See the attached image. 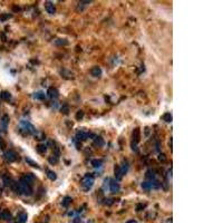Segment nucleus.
<instances>
[{
  "instance_id": "nucleus-35",
  "label": "nucleus",
  "mask_w": 223,
  "mask_h": 223,
  "mask_svg": "<svg viewBox=\"0 0 223 223\" xmlns=\"http://www.w3.org/2000/svg\"><path fill=\"white\" fill-rule=\"evenodd\" d=\"M4 146H5V143L2 141V139L0 137V148H4Z\"/></svg>"
},
{
  "instance_id": "nucleus-28",
  "label": "nucleus",
  "mask_w": 223,
  "mask_h": 223,
  "mask_svg": "<svg viewBox=\"0 0 223 223\" xmlns=\"http://www.w3.org/2000/svg\"><path fill=\"white\" fill-rule=\"evenodd\" d=\"M26 162H27V163H29L30 165H31V166H33V167H39V166H38V164H37L36 162H33V161H31V160H30V158H26Z\"/></svg>"
},
{
  "instance_id": "nucleus-18",
  "label": "nucleus",
  "mask_w": 223,
  "mask_h": 223,
  "mask_svg": "<svg viewBox=\"0 0 223 223\" xmlns=\"http://www.w3.org/2000/svg\"><path fill=\"white\" fill-rule=\"evenodd\" d=\"M33 98L35 99H39V100H43L45 99V93L44 91H37L33 94Z\"/></svg>"
},
{
  "instance_id": "nucleus-7",
  "label": "nucleus",
  "mask_w": 223,
  "mask_h": 223,
  "mask_svg": "<svg viewBox=\"0 0 223 223\" xmlns=\"http://www.w3.org/2000/svg\"><path fill=\"white\" fill-rule=\"evenodd\" d=\"M45 8H46V11H47L48 14H50V15H54L56 11V8L54 6V4L51 2V1H47V2H45Z\"/></svg>"
},
{
  "instance_id": "nucleus-27",
  "label": "nucleus",
  "mask_w": 223,
  "mask_h": 223,
  "mask_svg": "<svg viewBox=\"0 0 223 223\" xmlns=\"http://www.w3.org/2000/svg\"><path fill=\"white\" fill-rule=\"evenodd\" d=\"M48 161H49L50 164H56V163H58V157L55 156V155H53V156H50L48 158Z\"/></svg>"
},
{
  "instance_id": "nucleus-29",
  "label": "nucleus",
  "mask_w": 223,
  "mask_h": 223,
  "mask_svg": "<svg viewBox=\"0 0 223 223\" xmlns=\"http://www.w3.org/2000/svg\"><path fill=\"white\" fill-rule=\"evenodd\" d=\"M33 135H35V137H36L37 139H45V135L43 134V133L36 132L35 134H33Z\"/></svg>"
},
{
  "instance_id": "nucleus-16",
  "label": "nucleus",
  "mask_w": 223,
  "mask_h": 223,
  "mask_svg": "<svg viewBox=\"0 0 223 223\" xmlns=\"http://www.w3.org/2000/svg\"><path fill=\"white\" fill-rule=\"evenodd\" d=\"M36 148H37V152L40 154H45L46 153V151H47V146H46L45 144H39Z\"/></svg>"
},
{
  "instance_id": "nucleus-24",
  "label": "nucleus",
  "mask_w": 223,
  "mask_h": 223,
  "mask_svg": "<svg viewBox=\"0 0 223 223\" xmlns=\"http://www.w3.org/2000/svg\"><path fill=\"white\" fill-rule=\"evenodd\" d=\"M70 203H72V198H69V196H66V198L64 199V201H62V206L67 208V206H68Z\"/></svg>"
},
{
  "instance_id": "nucleus-33",
  "label": "nucleus",
  "mask_w": 223,
  "mask_h": 223,
  "mask_svg": "<svg viewBox=\"0 0 223 223\" xmlns=\"http://www.w3.org/2000/svg\"><path fill=\"white\" fill-rule=\"evenodd\" d=\"M158 160L162 162H165L166 161V157H165L164 154H160V155H158Z\"/></svg>"
},
{
  "instance_id": "nucleus-9",
  "label": "nucleus",
  "mask_w": 223,
  "mask_h": 223,
  "mask_svg": "<svg viewBox=\"0 0 223 223\" xmlns=\"http://www.w3.org/2000/svg\"><path fill=\"white\" fill-rule=\"evenodd\" d=\"M88 137H89V134L84 132V131H79V132L76 134V139H78V141H86Z\"/></svg>"
},
{
  "instance_id": "nucleus-23",
  "label": "nucleus",
  "mask_w": 223,
  "mask_h": 223,
  "mask_svg": "<svg viewBox=\"0 0 223 223\" xmlns=\"http://www.w3.org/2000/svg\"><path fill=\"white\" fill-rule=\"evenodd\" d=\"M91 165H93L94 167H100L103 165V161L102 160H93V161H91Z\"/></svg>"
},
{
  "instance_id": "nucleus-1",
  "label": "nucleus",
  "mask_w": 223,
  "mask_h": 223,
  "mask_svg": "<svg viewBox=\"0 0 223 223\" xmlns=\"http://www.w3.org/2000/svg\"><path fill=\"white\" fill-rule=\"evenodd\" d=\"M94 184V176L91 174H86L84 176V179L81 180V185L85 190H89Z\"/></svg>"
},
{
  "instance_id": "nucleus-20",
  "label": "nucleus",
  "mask_w": 223,
  "mask_h": 223,
  "mask_svg": "<svg viewBox=\"0 0 223 223\" xmlns=\"http://www.w3.org/2000/svg\"><path fill=\"white\" fill-rule=\"evenodd\" d=\"M145 176H146V179H148L150 181H153V180H155V177H156V176H155V172L152 171V170H148Z\"/></svg>"
},
{
  "instance_id": "nucleus-34",
  "label": "nucleus",
  "mask_w": 223,
  "mask_h": 223,
  "mask_svg": "<svg viewBox=\"0 0 223 223\" xmlns=\"http://www.w3.org/2000/svg\"><path fill=\"white\" fill-rule=\"evenodd\" d=\"M145 208V205L144 204H139L137 205V208H136V210H137V211H142V209H144Z\"/></svg>"
},
{
  "instance_id": "nucleus-36",
  "label": "nucleus",
  "mask_w": 223,
  "mask_h": 223,
  "mask_svg": "<svg viewBox=\"0 0 223 223\" xmlns=\"http://www.w3.org/2000/svg\"><path fill=\"white\" fill-rule=\"evenodd\" d=\"M126 223H137L136 221H134V220H129V221H127Z\"/></svg>"
},
{
  "instance_id": "nucleus-2",
  "label": "nucleus",
  "mask_w": 223,
  "mask_h": 223,
  "mask_svg": "<svg viewBox=\"0 0 223 223\" xmlns=\"http://www.w3.org/2000/svg\"><path fill=\"white\" fill-rule=\"evenodd\" d=\"M20 125H21V129H24L27 134H35V133L37 132L36 129H35V127H33V125L30 124L29 122L27 121H22L21 123H20Z\"/></svg>"
},
{
  "instance_id": "nucleus-8",
  "label": "nucleus",
  "mask_w": 223,
  "mask_h": 223,
  "mask_svg": "<svg viewBox=\"0 0 223 223\" xmlns=\"http://www.w3.org/2000/svg\"><path fill=\"white\" fill-rule=\"evenodd\" d=\"M47 94H48V96H49L51 99H56V98H58L59 91H58V89H56V88L50 87L49 89H48Z\"/></svg>"
},
{
  "instance_id": "nucleus-30",
  "label": "nucleus",
  "mask_w": 223,
  "mask_h": 223,
  "mask_svg": "<svg viewBox=\"0 0 223 223\" xmlns=\"http://www.w3.org/2000/svg\"><path fill=\"white\" fill-rule=\"evenodd\" d=\"M62 113L68 114V113H69V107L67 106V105H64V106L62 107Z\"/></svg>"
},
{
  "instance_id": "nucleus-19",
  "label": "nucleus",
  "mask_w": 223,
  "mask_h": 223,
  "mask_svg": "<svg viewBox=\"0 0 223 223\" xmlns=\"http://www.w3.org/2000/svg\"><path fill=\"white\" fill-rule=\"evenodd\" d=\"M115 176H116V180H121L123 177V174H122V171L119 168V165L115 166Z\"/></svg>"
},
{
  "instance_id": "nucleus-26",
  "label": "nucleus",
  "mask_w": 223,
  "mask_h": 223,
  "mask_svg": "<svg viewBox=\"0 0 223 223\" xmlns=\"http://www.w3.org/2000/svg\"><path fill=\"white\" fill-rule=\"evenodd\" d=\"M55 44L58 45V46H66V45H68V41L66 39H57Z\"/></svg>"
},
{
  "instance_id": "nucleus-21",
  "label": "nucleus",
  "mask_w": 223,
  "mask_h": 223,
  "mask_svg": "<svg viewBox=\"0 0 223 223\" xmlns=\"http://www.w3.org/2000/svg\"><path fill=\"white\" fill-rule=\"evenodd\" d=\"M47 176L48 179L51 180V181H55L57 179V175H56V173L54 171H50V170H47Z\"/></svg>"
},
{
  "instance_id": "nucleus-31",
  "label": "nucleus",
  "mask_w": 223,
  "mask_h": 223,
  "mask_svg": "<svg viewBox=\"0 0 223 223\" xmlns=\"http://www.w3.org/2000/svg\"><path fill=\"white\" fill-rule=\"evenodd\" d=\"M9 18H11V15H1L0 16V20H1V21H5V20H7V19H9Z\"/></svg>"
},
{
  "instance_id": "nucleus-12",
  "label": "nucleus",
  "mask_w": 223,
  "mask_h": 223,
  "mask_svg": "<svg viewBox=\"0 0 223 223\" xmlns=\"http://www.w3.org/2000/svg\"><path fill=\"white\" fill-rule=\"evenodd\" d=\"M91 76L99 77L100 75H102V69H100V67H98V66L93 67V68L91 69Z\"/></svg>"
},
{
  "instance_id": "nucleus-6",
  "label": "nucleus",
  "mask_w": 223,
  "mask_h": 223,
  "mask_svg": "<svg viewBox=\"0 0 223 223\" xmlns=\"http://www.w3.org/2000/svg\"><path fill=\"white\" fill-rule=\"evenodd\" d=\"M133 141L132 143H134V144H137V143L139 142V139H141V129H139V127H136L134 131H133Z\"/></svg>"
},
{
  "instance_id": "nucleus-11",
  "label": "nucleus",
  "mask_w": 223,
  "mask_h": 223,
  "mask_svg": "<svg viewBox=\"0 0 223 223\" xmlns=\"http://www.w3.org/2000/svg\"><path fill=\"white\" fill-rule=\"evenodd\" d=\"M0 216L5 221H11V219H12V215H11V213L8 210H4L2 212L0 213Z\"/></svg>"
},
{
  "instance_id": "nucleus-5",
  "label": "nucleus",
  "mask_w": 223,
  "mask_h": 223,
  "mask_svg": "<svg viewBox=\"0 0 223 223\" xmlns=\"http://www.w3.org/2000/svg\"><path fill=\"white\" fill-rule=\"evenodd\" d=\"M21 181L22 182L27 183L28 185H30L31 186V184H33V182L35 181V176L31 174V173H28V174H25V175L21 177Z\"/></svg>"
},
{
  "instance_id": "nucleus-25",
  "label": "nucleus",
  "mask_w": 223,
  "mask_h": 223,
  "mask_svg": "<svg viewBox=\"0 0 223 223\" xmlns=\"http://www.w3.org/2000/svg\"><path fill=\"white\" fill-rule=\"evenodd\" d=\"M163 119H164L166 123H171V122H172V115L170 113L164 114V115H163Z\"/></svg>"
},
{
  "instance_id": "nucleus-3",
  "label": "nucleus",
  "mask_w": 223,
  "mask_h": 223,
  "mask_svg": "<svg viewBox=\"0 0 223 223\" xmlns=\"http://www.w3.org/2000/svg\"><path fill=\"white\" fill-rule=\"evenodd\" d=\"M5 160L8 162H15L16 160H17V157H18V155H17V153H16L15 151L12 150H9L7 151L6 153H5Z\"/></svg>"
},
{
  "instance_id": "nucleus-10",
  "label": "nucleus",
  "mask_w": 223,
  "mask_h": 223,
  "mask_svg": "<svg viewBox=\"0 0 223 223\" xmlns=\"http://www.w3.org/2000/svg\"><path fill=\"white\" fill-rule=\"evenodd\" d=\"M8 124H9V117H8V115H4L2 118H1V127H2L4 132L7 131Z\"/></svg>"
},
{
  "instance_id": "nucleus-32",
  "label": "nucleus",
  "mask_w": 223,
  "mask_h": 223,
  "mask_svg": "<svg viewBox=\"0 0 223 223\" xmlns=\"http://www.w3.org/2000/svg\"><path fill=\"white\" fill-rule=\"evenodd\" d=\"M83 116H84V112L83 110H78L76 114V118L77 119H81V118H83Z\"/></svg>"
},
{
  "instance_id": "nucleus-15",
  "label": "nucleus",
  "mask_w": 223,
  "mask_h": 223,
  "mask_svg": "<svg viewBox=\"0 0 223 223\" xmlns=\"http://www.w3.org/2000/svg\"><path fill=\"white\" fill-rule=\"evenodd\" d=\"M142 187H143V190H145V191H151L152 189H153V186H152V183H151L150 181L143 182L142 183Z\"/></svg>"
},
{
  "instance_id": "nucleus-22",
  "label": "nucleus",
  "mask_w": 223,
  "mask_h": 223,
  "mask_svg": "<svg viewBox=\"0 0 223 223\" xmlns=\"http://www.w3.org/2000/svg\"><path fill=\"white\" fill-rule=\"evenodd\" d=\"M2 180H4V183L6 186H11V184H12V181L11 179L9 177L8 175H4L2 176Z\"/></svg>"
},
{
  "instance_id": "nucleus-17",
  "label": "nucleus",
  "mask_w": 223,
  "mask_h": 223,
  "mask_svg": "<svg viewBox=\"0 0 223 223\" xmlns=\"http://www.w3.org/2000/svg\"><path fill=\"white\" fill-rule=\"evenodd\" d=\"M0 97H1V99H4V100H10L11 99V95L9 91H2L0 94Z\"/></svg>"
},
{
  "instance_id": "nucleus-13",
  "label": "nucleus",
  "mask_w": 223,
  "mask_h": 223,
  "mask_svg": "<svg viewBox=\"0 0 223 223\" xmlns=\"http://www.w3.org/2000/svg\"><path fill=\"white\" fill-rule=\"evenodd\" d=\"M27 219H28L27 213L21 212V213H19L18 216H17V222L18 223H26L27 222Z\"/></svg>"
},
{
  "instance_id": "nucleus-14",
  "label": "nucleus",
  "mask_w": 223,
  "mask_h": 223,
  "mask_svg": "<svg viewBox=\"0 0 223 223\" xmlns=\"http://www.w3.org/2000/svg\"><path fill=\"white\" fill-rule=\"evenodd\" d=\"M94 144H95V146H97V147H102V146H104L105 143H104V139H103L100 136H96L95 139H94Z\"/></svg>"
},
{
  "instance_id": "nucleus-4",
  "label": "nucleus",
  "mask_w": 223,
  "mask_h": 223,
  "mask_svg": "<svg viewBox=\"0 0 223 223\" xmlns=\"http://www.w3.org/2000/svg\"><path fill=\"white\" fill-rule=\"evenodd\" d=\"M110 190L112 193H117V192H119L121 190V186H119V184L115 181V180H110Z\"/></svg>"
}]
</instances>
